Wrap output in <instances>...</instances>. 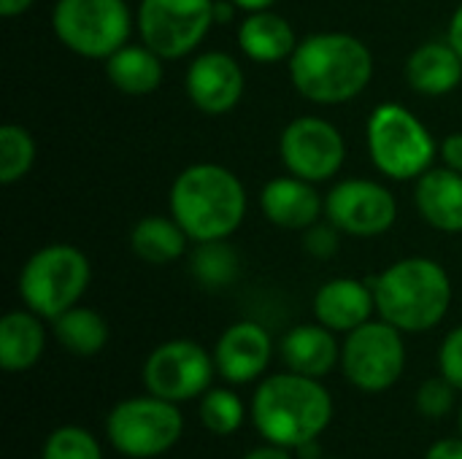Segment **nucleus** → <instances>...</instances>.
I'll list each match as a JSON object with an SVG mask.
<instances>
[{"label": "nucleus", "instance_id": "1", "mask_svg": "<svg viewBox=\"0 0 462 459\" xmlns=\"http://www.w3.org/2000/svg\"><path fill=\"white\" fill-rule=\"evenodd\" d=\"M374 78L371 49L349 32L325 30L298 41L290 57V81L317 106H341L368 89Z\"/></svg>", "mask_w": 462, "mask_h": 459}, {"label": "nucleus", "instance_id": "2", "mask_svg": "<svg viewBox=\"0 0 462 459\" xmlns=\"http://www.w3.org/2000/svg\"><path fill=\"white\" fill-rule=\"evenodd\" d=\"M249 417L263 441L300 449L317 444L330 427L333 398L319 379L284 371L260 381L252 395Z\"/></svg>", "mask_w": 462, "mask_h": 459}, {"label": "nucleus", "instance_id": "3", "mask_svg": "<svg viewBox=\"0 0 462 459\" xmlns=\"http://www.w3.org/2000/svg\"><path fill=\"white\" fill-rule=\"evenodd\" d=\"M168 208L189 241H227L244 225L246 189L230 168L195 162L173 179Z\"/></svg>", "mask_w": 462, "mask_h": 459}, {"label": "nucleus", "instance_id": "4", "mask_svg": "<svg viewBox=\"0 0 462 459\" xmlns=\"http://www.w3.org/2000/svg\"><path fill=\"white\" fill-rule=\"evenodd\" d=\"M379 319L401 333H428L444 322L452 306V279L430 257H403L368 279Z\"/></svg>", "mask_w": 462, "mask_h": 459}, {"label": "nucleus", "instance_id": "5", "mask_svg": "<svg viewBox=\"0 0 462 459\" xmlns=\"http://www.w3.org/2000/svg\"><path fill=\"white\" fill-rule=\"evenodd\" d=\"M365 141L371 162L393 181L420 179L439 157L433 133L403 103H379L365 122Z\"/></svg>", "mask_w": 462, "mask_h": 459}, {"label": "nucleus", "instance_id": "6", "mask_svg": "<svg viewBox=\"0 0 462 459\" xmlns=\"http://www.w3.org/2000/svg\"><path fill=\"white\" fill-rule=\"evenodd\" d=\"M89 281L92 265L79 246L49 243L22 265L19 298L24 308L54 322L60 314L79 306Z\"/></svg>", "mask_w": 462, "mask_h": 459}, {"label": "nucleus", "instance_id": "7", "mask_svg": "<svg viewBox=\"0 0 462 459\" xmlns=\"http://www.w3.org/2000/svg\"><path fill=\"white\" fill-rule=\"evenodd\" d=\"M51 30L68 51L106 62L130 43L133 14L127 0H57Z\"/></svg>", "mask_w": 462, "mask_h": 459}, {"label": "nucleus", "instance_id": "8", "mask_svg": "<svg viewBox=\"0 0 462 459\" xmlns=\"http://www.w3.org/2000/svg\"><path fill=\"white\" fill-rule=\"evenodd\" d=\"M184 433L179 403L157 395L119 400L106 417V438L114 452L130 459H154L171 452Z\"/></svg>", "mask_w": 462, "mask_h": 459}, {"label": "nucleus", "instance_id": "9", "mask_svg": "<svg viewBox=\"0 0 462 459\" xmlns=\"http://www.w3.org/2000/svg\"><path fill=\"white\" fill-rule=\"evenodd\" d=\"M341 371L360 392H387L406 371L403 333L384 319H371L346 333L341 344Z\"/></svg>", "mask_w": 462, "mask_h": 459}, {"label": "nucleus", "instance_id": "10", "mask_svg": "<svg viewBox=\"0 0 462 459\" xmlns=\"http://www.w3.org/2000/svg\"><path fill=\"white\" fill-rule=\"evenodd\" d=\"M141 41L162 60L192 54L214 22V0H141L135 11Z\"/></svg>", "mask_w": 462, "mask_h": 459}, {"label": "nucleus", "instance_id": "11", "mask_svg": "<svg viewBox=\"0 0 462 459\" xmlns=\"http://www.w3.org/2000/svg\"><path fill=\"white\" fill-rule=\"evenodd\" d=\"M217 373L214 354L189 338H173L152 349L143 363L141 379L149 395L171 403H187L203 398L211 390Z\"/></svg>", "mask_w": 462, "mask_h": 459}, {"label": "nucleus", "instance_id": "12", "mask_svg": "<svg viewBox=\"0 0 462 459\" xmlns=\"http://www.w3.org/2000/svg\"><path fill=\"white\" fill-rule=\"evenodd\" d=\"M279 157L292 176L322 184L344 168L346 141L333 122L322 116H298L282 130Z\"/></svg>", "mask_w": 462, "mask_h": 459}, {"label": "nucleus", "instance_id": "13", "mask_svg": "<svg viewBox=\"0 0 462 459\" xmlns=\"http://www.w3.org/2000/svg\"><path fill=\"white\" fill-rule=\"evenodd\" d=\"M325 216L352 238H376L395 225L398 200L379 181L344 179L328 192Z\"/></svg>", "mask_w": 462, "mask_h": 459}, {"label": "nucleus", "instance_id": "14", "mask_svg": "<svg viewBox=\"0 0 462 459\" xmlns=\"http://www.w3.org/2000/svg\"><path fill=\"white\" fill-rule=\"evenodd\" d=\"M244 87V70L238 60L227 51H203L189 62L184 73L189 103L208 116L230 114L241 103Z\"/></svg>", "mask_w": 462, "mask_h": 459}, {"label": "nucleus", "instance_id": "15", "mask_svg": "<svg viewBox=\"0 0 462 459\" xmlns=\"http://www.w3.org/2000/svg\"><path fill=\"white\" fill-rule=\"evenodd\" d=\"M211 354L217 363V373L227 384H252L271 365L273 338L260 322L241 319L219 335Z\"/></svg>", "mask_w": 462, "mask_h": 459}, {"label": "nucleus", "instance_id": "16", "mask_svg": "<svg viewBox=\"0 0 462 459\" xmlns=\"http://www.w3.org/2000/svg\"><path fill=\"white\" fill-rule=\"evenodd\" d=\"M260 208L265 219L282 230H309L325 214V197L317 184L298 176L271 179L260 192Z\"/></svg>", "mask_w": 462, "mask_h": 459}, {"label": "nucleus", "instance_id": "17", "mask_svg": "<svg viewBox=\"0 0 462 459\" xmlns=\"http://www.w3.org/2000/svg\"><path fill=\"white\" fill-rule=\"evenodd\" d=\"M376 311L374 289L368 281L338 276L325 281L314 295V319L333 333H352L371 322Z\"/></svg>", "mask_w": 462, "mask_h": 459}, {"label": "nucleus", "instance_id": "18", "mask_svg": "<svg viewBox=\"0 0 462 459\" xmlns=\"http://www.w3.org/2000/svg\"><path fill=\"white\" fill-rule=\"evenodd\" d=\"M279 354L287 371L309 379H322L336 365H341V344L336 341V333L319 322L295 325L292 330H287Z\"/></svg>", "mask_w": 462, "mask_h": 459}, {"label": "nucleus", "instance_id": "19", "mask_svg": "<svg viewBox=\"0 0 462 459\" xmlns=\"http://www.w3.org/2000/svg\"><path fill=\"white\" fill-rule=\"evenodd\" d=\"M414 203L430 227L441 233H462V173L447 165L425 170L417 179Z\"/></svg>", "mask_w": 462, "mask_h": 459}, {"label": "nucleus", "instance_id": "20", "mask_svg": "<svg viewBox=\"0 0 462 459\" xmlns=\"http://www.w3.org/2000/svg\"><path fill=\"white\" fill-rule=\"evenodd\" d=\"M406 81L420 95L444 97L460 87L462 57L449 41L420 43L406 60Z\"/></svg>", "mask_w": 462, "mask_h": 459}, {"label": "nucleus", "instance_id": "21", "mask_svg": "<svg viewBox=\"0 0 462 459\" xmlns=\"http://www.w3.org/2000/svg\"><path fill=\"white\" fill-rule=\"evenodd\" d=\"M238 46L252 62L273 65L292 57L298 46V35L290 19L268 8L244 16V22L238 24Z\"/></svg>", "mask_w": 462, "mask_h": 459}, {"label": "nucleus", "instance_id": "22", "mask_svg": "<svg viewBox=\"0 0 462 459\" xmlns=\"http://www.w3.org/2000/svg\"><path fill=\"white\" fill-rule=\"evenodd\" d=\"M46 352L43 319L24 311H8L0 319V365L8 373H24L41 363Z\"/></svg>", "mask_w": 462, "mask_h": 459}, {"label": "nucleus", "instance_id": "23", "mask_svg": "<svg viewBox=\"0 0 462 459\" xmlns=\"http://www.w3.org/2000/svg\"><path fill=\"white\" fill-rule=\"evenodd\" d=\"M106 76L122 95L143 97L157 92L162 84V57L143 41L125 43L106 60Z\"/></svg>", "mask_w": 462, "mask_h": 459}, {"label": "nucleus", "instance_id": "24", "mask_svg": "<svg viewBox=\"0 0 462 459\" xmlns=\"http://www.w3.org/2000/svg\"><path fill=\"white\" fill-rule=\"evenodd\" d=\"M189 235L173 216L152 214L135 222L130 230V249L149 265H171L187 254Z\"/></svg>", "mask_w": 462, "mask_h": 459}, {"label": "nucleus", "instance_id": "25", "mask_svg": "<svg viewBox=\"0 0 462 459\" xmlns=\"http://www.w3.org/2000/svg\"><path fill=\"white\" fill-rule=\"evenodd\" d=\"M57 344L73 357H95L108 344L106 319L87 306H73L51 322Z\"/></svg>", "mask_w": 462, "mask_h": 459}, {"label": "nucleus", "instance_id": "26", "mask_svg": "<svg viewBox=\"0 0 462 459\" xmlns=\"http://www.w3.org/2000/svg\"><path fill=\"white\" fill-rule=\"evenodd\" d=\"M189 271L203 287L225 289L241 276V260L227 241H203L189 254Z\"/></svg>", "mask_w": 462, "mask_h": 459}, {"label": "nucleus", "instance_id": "27", "mask_svg": "<svg viewBox=\"0 0 462 459\" xmlns=\"http://www.w3.org/2000/svg\"><path fill=\"white\" fill-rule=\"evenodd\" d=\"M198 417H200V425L208 433L233 436V433L241 430V425L246 419V409H244V400L233 390L211 387L198 403Z\"/></svg>", "mask_w": 462, "mask_h": 459}, {"label": "nucleus", "instance_id": "28", "mask_svg": "<svg viewBox=\"0 0 462 459\" xmlns=\"http://www.w3.org/2000/svg\"><path fill=\"white\" fill-rule=\"evenodd\" d=\"M35 162V141L22 124L0 127V184L11 187L22 181Z\"/></svg>", "mask_w": 462, "mask_h": 459}, {"label": "nucleus", "instance_id": "29", "mask_svg": "<svg viewBox=\"0 0 462 459\" xmlns=\"http://www.w3.org/2000/svg\"><path fill=\"white\" fill-rule=\"evenodd\" d=\"M41 459H103V449L97 438L84 427L65 425L43 441Z\"/></svg>", "mask_w": 462, "mask_h": 459}, {"label": "nucleus", "instance_id": "30", "mask_svg": "<svg viewBox=\"0 0 462 459\" xmlns=\"http://www.w3.org/2000/svg\"><path fill=\"white\" fill-rule=\"evenodd\" d=\"M455 395L457 390L444 376L428 379L417 390V409L425 419H441L455 409Z\"/></svg>", "mask_w": 462, "mask_h": 459}, {"label": "nucleus", "instance_id": "31", "mask_svg": "<svg viewBox=\"0 0 462 459\" xmlns=\"http://www.w3.org/2000/svg\"><path fill=\"white\" fill-rule=\"evenodd\" d=\"M439 368H441V376L457 392H462V325L444 338L441 352H439Z\"/></svg>", "mask_w": 462, "mask_h": 459}, {"label": "nucleus", "instance_id": "32", "mask_svg": "<svg viewBox=\"0 0 462 459\" xmlns=\"http://www.w3.org/2000/svg\"><path fill=\"white\" fill-rule=\"evenodd\" d=\"M306 233V238H303V246H306V252L311 254V257H317V260H328V257H333L336 252H338V227L333 225V222H317V225H311L309 230H303Z\"/></svg>", "mask_w": 462, "mask_h": 459}, {"label": "nucleus", "instance_id": "33", "mask_svg": "<svg viewBox=\"0 0 462 459\" xmlns=\"http://www.w3.org/2000/svg\"><path fill=\"white\" fill-rule=\"evenodd\" d=\"M439 157L447 168L462 173V133H449L441 146H439Z\"/></svg>", "mask_w": 462, "mask_h": 459}, {"label": "nucleus", "instance_id": "34", "mask_svg": "<svg viewBox=\"0 0 462 459\" xmlns=\"http://www.w3.org/2000/svg\"><path fill=\"white\" fill-rule=\"evenodd\" d=\"M425 459H462V438H441V441H436L425 452Z\"/></svg>", "mask_w": 462, "mask_h": 459}, {"label": "nucleus", "instance_id": "35", "mask_svg": "<svg viewBox=\"0 0 462 459\" xmlns=\"http://www.w3.org/2000/svg\"><path fill=\"white\" fill-rule=\"evenodd\" d=\"M244 459H292V449H284V446H276V444H263L252 452H246Z\"/></svg>", "mask_w": 462, "mask_h": 459}, {"label": "nucleus", "instance_id": "36", "mask_svg": "<svg viewBox=\"0 0 462 459\" xmlns=\"http://www.w3.org/2000/svg\"><path fill=\"white\" fill-rule=\"evenodd\" d=\"M447 41L452 43V49L462 57V3L455 8L452 19H449V32H447Z\"/></svg>", "mask_w": 462, "mask_h": 459}, {"label": "nucleus", "instance_id": "37", "mask_svg": "<svg viewBox=\"0 0 462 459\" xmlns=\"http://www.w3.org/2000/svg\"><path fill=\"white\" fill-rule=\"evenodd\" d=\"M241 8L233 0H214V22L217 24H230Z\"/></svg>", "mask_w": 462, "mask_h": 459}, {"label": "nucleus", "instance_id": "38", "mask_svg": "<svg viewBox=\"0 0 462 459\" xmlns=\"http://www.w3.org/2000/svg\"><path fill=\"white\" fill-rule=\"evenodd\" d=\"M35 0H0V14L5 19H14V16H22L32 8Z\"/></svg>", "mask_w": 462, "mask_h": 459}, {"label": "nucleus", "instance_id": "39", "mask_svg": "<svg viewBox=\"0 0 462 459\" xmlns=\"http://www.w3.org/2000/svg\"><path fill=\"white\" fill-rule=\"evenodd\" d=\"M241 11H246V14H254V11H268V8H273V3L276 0H233Z\"/></svg>", "mask_w": 462, "mask_h": 459}, {"label": "nucleus", "instance_id": "40", "mask_svg": "<svg viewBox=\"0 0 462 459\" xmlns=\"http://www.w3.org/2000/svg\"><path fill=\"white\" fill-rule=\"evenodd\" d=\"M460 433H462V409H460Z\"/></svg>", "mask_w": 462, "mask_h": 459}, {"label": "nucleus", "instance_id": "41", "mask_svg": "<svg viewBox=\"0 0 462 459\" xmlns=\"http://www.w3.org/2000/svg\"><path fill=\"white\" fill-rule=\"evenodd\" d=\"M328 459H336V457H328Z\"/></svg>", "mask_w": 462, "mask_h": 459}]
</instances>
